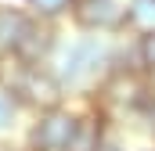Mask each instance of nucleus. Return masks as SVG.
Wrapping results in <instances>:
<instances>
[{
  "label": "nucleus",
  "mask_w": 155,
  "mask_h": 151,
  "mask_svg": "<svg viewBox=\"0 0 155 151\" xmlns=\"http://www.w3.org/2000/svg\"><path fill=\"white\" fill-rule=\"evenodd\" d=\"M79 119V101H65L58 108H47L25 119L22 133H18V144L25 151H65L72 140V130H76Z\"/></svg>",
  "instance_id": "4"
},
{
  "label": "nucleus",
  "mask_w": 155,
  "mask_h": 151,
  "mask_svg": "<svg viewBox=\"0 0 155 151\" xmlns=\"http://www.w3.org/2000/svg\"><path fill=\"white\" fill-rule=\"evenodd\" d=\"M126 36H94V33H61L54 54H51V72L61 79L65 94L72 101H87L94 94V86L101 83V76L126 54Z\"/></svg>",
  "instance_id": "1"
},
{
  "label": "nucleus",
  "mask_w": 155,
  "mask_h": 151,
  "mask_svg": "<svg viewBox=\"0 0 155 151\" xmlns=\"http://www.w3.org/2000/svg\"><path fill=\"white\" fill-rule=\"evenodd\" d=\"M101 151H134V144L126 140V133H123V130L116 126V133H112V137L101 144Z\"/></svg>",
  "instance_id": "13"
},
{
  "label": "nucleus",
  "mask_w": 155,
  "mask_h": 151,
  "mask_svg": "<svg viewBox=\"0 0 155 151\" xmlns=\"http://www.w3.org/2000/svg\"><path fill=\"white\" fill-rule=\"evenodd\" d=\"M144 97H148V76L134 65V47L126 43V54L101 76V83L94 86V94L87 101L101 104L116 119V126H126V119L137 122V115L144 108Z\"/></svg>",
  "instance_id": "2"
},
{
  "label": "nucleus",
  "mask_w": 155,
  "mask_h": 151,
  "mask_svg": "<svg viewBox=\"0 0 155 151\" xmlns=\"http://www.w3.org/2000/svg\"><path fill=\"white\" fill-rule=\"evenodd\" d=\"M36 22H47V25H65L72 18V7L76 0H18Z\"/></svg>",
  "instance_id": "10"
},
{
  "label": "nucleus",
  "mask_w": 155,
  "mask_h": 151,
  "mask_svg": "<svg viewBox=\"0 0 155 151\" xmlns=\"http://www.w3.org/2000/svg\"><path fill=\"white\" fill-rule=\"evenodd\" d=\"M134 151H155V140H148V144H134Z\"/></svg>",
  "instance_id": "15"
},
{
  "label": "nucleus",
  "mask_w": 155,
  "mask_h": 151,
  "mask_svg": "<svg viewBox=\"0 0 155 151\" xmlns=\"http://www.w3.org/2000/svg\"><path fill=\"white\" fill-rule=\"evenodd\" d=\"M33 14L22 7V4H11V0H0V58H15L25 33L33 29Z\"/></svg>",
  "instance_id": "7"
},
{
  "label": "nucleus",
  "mask_w": 155,
  "mask_h": 151,
  "mask_svg": "<svg viewBox=\"0 0 155 151\" xmlns=\"http://www.w3.org/2000/svg\"><path fill=\"white\" fill-rule=\"evenodd\" d=\"M152 140H155V126H152Z\"/></svg>",
  "instance_id": "16"
},
{
  "label": "nucleus",
  "mask_w": 155,
  "mask_h": 151,
  "mask_svg": "<svg viewBox=\"0 0 155 151\" xmlns=\"http://www.w3.org/2000/svg\"><path fill=\"white\" fill-rule=\"evenodd\" d=\"M0 61H4V58H0Z\"/></svg>",
  "instance_id": "17"
},
{
  "label": "nucleus",
  "mask_w": 155,
  "mask_h": 151,
  "mask_svg": "<svg viewBox=\"0 0 155 151\" xmlns=\"http://www.w3.org/2000/svg\"><path fill=\"white\" fill-rule=\"evenodd\" d=\"M25 119H29V112L22 108L18 94L7 83H0V140H15V133H22Z\"/></svg>",
  "instance_id": "9"
},
{
  "label": "nucleus",
  "mask_w": 155,
  "mask_h": 151,
  "mask_svg": "<svg viewBox=\"0 0 155 151\" xmlns=\"http://www.w3.org/2000/svg\"><path fill=\"white\" fill-rule=\"evenodd\" d=\"M130 47H134V65L144 76L155 72V33H144V36H130Z\"/></svg>",
  "instance_id": "12"
},
{
  "label": "nucleus",
  "mask_w": 155,
  "mask_h": 151,
  "mask_svg": "<svg viewBox=\"0 0 155 151\" xmlns=\"http://www.w3.org/2000/svg\"><path fill=\"white\" fill-rule=\"evenodd\" d=\"M126 33L130 36L155 33V0H126Z\"/></svg>",
  "instance_id": "11"
},
{
  "label": "nucleus",
  "mask_w": 155,
  "mask_h": 151,
  "mask_svg": "<svg viewBox=\"0 0 155 151\" xmlns=\"http://www.w3.org/2000/svg\"><path fill=\"white\" fill-rule=\"evenodd\" d=\"M0 151H25L18 140H0Z\"/></svg>",
  "instance_id": "14"
},
{
  "label": "nucleus",
  "mask_w": 155,
  "mask_h": 151,
  "mask_svg": "<svg viewBox=\"0 0 155 151\" xmlns=\"http://www.w3.org/2000/svg\"><path fill=\"white\" fill-rule=\"evenodd\" d=\"M61 33H65L61 25L33 22V29L25 33L18 54H15V61H18V65H47L51 54H54V47H58V40H61Z\"/></svg>",
  "instance_id": "8"
},
{
  "label": "nucleus",
  "mask_w": 155,
  "mask_h": 151,
  "mask_svg": "<svg viewBox=\"0 0 155 151\" xmlns=\"http://www.w3.org/2000/svg\"><path fill=\"white\" fill-rule=\"evenodd\" d=\"M0 83H7V86L18 94L22 108L29 115L72 101V97L65 94L61 79L51 72V65H18L15 58H4V61H0Z\"/></svg>",
  "instance_id": "3"
},
{
  "label": "nucleus",
  "mask_w": 155,
  "mask_h": 151,
  "mask_svg": "<svg viewBox=\"0 0 155 151\" xmlns=\"http://www.w3.org/2000/svg\"><path fill=\"white\" fill-rule=\"evenodd\" d=\"M69 25L94 36H126V0H76Z\"/></svg>",
  "instance_id": "5"
},
{
  "label": "nucleus",
  "mask_w": 155,
  "mask_h": 151,
  "mask_svg": "<svg viewBox=\"0 0 155 151\" xmlns=\"http://www.w3.org/2000/svg\"><path fill=\"white\" fill-rule=\"evenodd\" d=\"M116 133V119L94 101H79V119L65 151H101V144Z\"/></svg>",
  "instance_id": "6"
}]
</instances>
